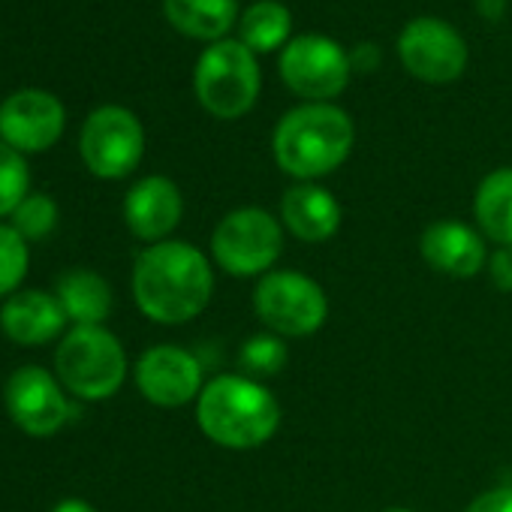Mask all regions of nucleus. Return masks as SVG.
<instances>
[{"instance_id": "1", "label": "nucleus", "mask_w": 512, "mask_h": 512, "mask_svg": "<svg viewBox=\"0 0 512 512\" xmlns=\"http://www.w3.org/2000/svg\"><path fill=\"white\" fill-rule=\"evenodd\" d=\"M214 293L208 256L187 241L148 244L133 269V299L160 326H181L199 317Z\"/></svg>"}, {"instance_id": "2", "label": "nucleus", "mask_w": 512, "mask_h": 512, "mask_svg": "<svg viewBox=\"0 0 512 512\" xmlns=\"http://www.w3.org/2000/svg\"><path fill=\"white\" fill-rule=\"evenodd\" d=\"M196 422L211 443L247 452L266 446L278 434L281 404L260 380L220 374L208 380L196 398Z\"/></svg>"}, {"instance_id": "3", "label": "nucleus", "mask_w": 512, "mask_h": 512, "mask_svg": "<svg viewBox=\"0 0 512 512\" xmlns=\"http://www.w3.org/2000/svg\"><path fill=\"white\" fill-rule=\"evenodd\" d=\"M353 142L356 127L341 106L302 103L278 121L272 151L287 175L296 181H317L344 166Z\"/></svg>"}, {"instance_id": "4", "label": "nucleus", "mask_w": 512, "mask_h": 512, "mask_svg": "<svg viewBox=\"0 0 512 512\" xmlns=\"http://www.w3.org/2000/svg\"><path fill=\"white\" fill-rule=\"evenodd\" d=\"M260 85L263 73L256 55L238 40L211 43L193 70V91L199 106L220 121L247 115L260 100Z\"/></svg>"}, {"instance_id": "5", "label": "nucleus", "mask_w": 512, "mask_h": 512, "mask_svg": "<svg viewBox=\"0 0 512 512\" xmlns=\"http://www.w3.org/2000/svg\"><path fill=\"white\" fill-rule=\"evenodd\" d=\"M55 371L67 392L85 401L112 398L127 377V353L103 326H76L55 350Z\"/></svg>"}, {"instance_id": "6", "label": "nucleus", "mask_w": 512, "mask_h": 512, "mask_svg": "<svg viewBox=\"0 0 512 512\" xmlns=\"http://www.w3.org/2000/svg\"><path fill=\"white\" fill-rule=\"evenodd\" d=\"M284 253V223L266 208H235L211 232L214 263L232 278H263Z\"/></svg>"}, {"instance_id": "7", "label": "nucleus", "mask_w": 512, "mask_h": 512, "mask_svg": "<svg viewBox=\"0 0 512 512\" xmlns=\"http://www.w3.org/2000/svg\"><path fill=\"white\" fill-rule=\"evenodd\" d=\"M253 311L281 338H308L329 320V299L323 287L302 272H269L253 290Z\"/></svg>"}, {"instance_id": "8", "label": "nucleus", "mask_w": 512, "mask_h": 512, "mask_svg": "<svg viewBox=\"0 0 512 512\" xmlns=\"http://www.w3.org/2000/svg\"><path fill=\"white\" fill-rule=\"evenodd\" d=\"M281 79L305 103H329L350 85V52L326 34H299L281 49Z\"/></svg>"}, {"instance_id": "9", "label": "nucleus", "mask_w": 512, "mask_h": 512, "mask_svg": "<svg viewBox=\"0 0 512 512\" xmlns=\"http://www.w3.org/2000/svg\"><path fill=\"white\" fill-rule=\"evenodd\" d=\"M79 151L97 178H124L142 163L145 154L142 121L124 106H100L82 127Z\"/></svg>"}, {"instance_id": "10", "label": "nucleus", "mask_w": 512, "mask_h": 512, "mask_svg": "<svg viewBox=\"0 0 512 512\" xmlns=\"http://www.w3.org/2000/svg\"><path fill=\"white\" fill-rule=\"evenodd\" d=\"M398 58L413 79L428 85H449L467 70V43L449 22L419 16L401 31Z\"/></svg>"}, {"instance_id": "11", "label": "nucleus", "mask_w": 512, "mask_h": 512, "mask_svg": "<svg viewBox=\"0 0 512 512\" xmlns=\"http://www.w3.org/2000/svg\"><path fill=\"white\" fill-rule=\"evenodd\" d=\"M64 124V103L49 91L25 88L0 103V142H7L19 154L52 148L61 139Z\"/></svg>"}, {"instance_id": "12", "label": "nucleus", "mask_w": 512, "mask_h": 512, "mask_svg": "<svg viewBox=\"0 0 512 512\" xmlns=\"http://www.w3.org/2000/svg\"><path fill=\"white\" fill-rule=\"evenodd\" d=\"M136 386L157 407H184L205 389L199 359L172 344L151 347L136 362Z\"/></svg>"}, {"instance_id": "13", "label": "nucleus", "mask_w": 512, "mask_h": 512, "mask_svg": "<svg viewBox=\"0 0 512 512\" xmlns=\"http://www.w3.org/2000/svg\"><path fill=\"white\" fill-rule=\"evenodd\" d=\"M7 410L13 422L31 437H52L70 419V404L61 392V383L37 365L19 368L10 377Z\"/></svg>"}, {"instance_id": "14", "label": "nucleus", "mask_w": 512, "mask_h": 512, "mask_svg": "<svg viewBox=\"0 0 512 512\" xmlns=\"http://www.w3.org/2000/svg\"><path fill=\"white\" fill-rule=\"evenodd\" d=\"M422 260L446 278L467 281L488 266L485 238L461 220H434L419 238Z\"/></svg>"}, {"instance_id": "15", "label": "nucleus", "mask_w": 512, "mask_h": 512, "mask_svg": "<svg viewBox=\"0 0 512 512\" xmlns=\"http://www.w3.org/2000/svg\"><path fill=\"white\" fill-rule=\"evenodd\" d=\"M184 199L172 178L148 175L136 181L124 199V220L130 232L148 244L166 241V235L181 223Z\"/></svg>"}, {"instance_id": "16", "label": "nucleus", "mask_w": 512, "mask_h": 512, "mask_svg": "<svg viewBox=\"0 0 512 512\" xmlns=\"http://www.w3.org/2000/svg\"><path fill=\"white\" fill-rule=\"evenodd\" d=\"M344 208L332 190L320 187L317 181L293 184L281 199V223L305 244H323L335 238L341 229Z\"/></svg>"}, {"instance_id": "17", "label": "nucleus", "mask_w": 512, "mask_h": 512, "mask_svg": "<svg viewBox=\"0 0 512 512\" xmlns=\"http://www.w3.org/2000/svg\"><path fill=\"white\" fill-rule=\"evenodd\" d=\"M67 314L52 293L25 290L7 299L4 311H0V326H4L7 338L22 347H37L46 341H55L64 332Z\"/></svg>"}, {"instance_id": "18", "label": "nucleus", "mask_w": 512, "mask_h": 512, "mask_svg": "<svg viewBox=\"0 0 512 512\" xmlns=\"http://www.w3.org/2000/svg\"><path fill=\"white\" fill-rule=\"evenodd\" d=\"M163 13L175 31L208 43H220L241 16L238 0H163Z\"/></svg>"}, {"instance_id": "19", "label": "nucleus", "mask_w": 512, "mask_h": 512, "mask_svg": "<svg viewBox=\"0 0 512 512\" xmlns=\"http://www.w3.org/2000/svg\"><path fill=\"white\" fill-rule=\"evenodd\" d=\"M473 217L479 232L497 247L512 244V166L488 172L473 196Z\"/></svg>"}, {"instance_id": "20", "label": "nucleus", "mask_w": 512, "mask_h": 512, "mask_svg": "<svg viewBox=\"0 0 512 512\" xmlns=\"http://www.w3.org/2000/svg\"><path fill=\"white\" fill-rule=\"evenodd\" d=\"M58 302L76 326H103L112 314V290L91 269H73L58 281Z\"/></svg>"}, {"instance_id": "21", "label": "nucleus", "mask_w": 512, "mask_h": 512, "mask_svg": "<svg viewBox=\"0 0 512 512\" xmlns=\"http://www.w3.org/2000/svg\"><path fill=\"white\" fill-rule=\"evenodd\" d=\"M293 13L281 0H256L238 16V43L253 55L284 49L293 37Z\"/></svg>"}, {"instance_id": "22", "label": "nucleus", "mask_w": 512, "mask_h": 512, "mask_svg": "<svg viewBox=\"0 0 512 512\" xmlns=\"http://www.w3.org/2000/svg\"><path fill=\"white\" fill-rule=\"evenodd\" d=\"M290 359V347L287 338L275 335V332H260L241 344L238 350V365L241 374L250 380H263V377H275L287 368Z\"/></svg>"}, {"instance_id": "23", "label": "nucleus", "mask_w": 512, "mask_h": 512, "mask_svg": "<svg viewBox=\"0 0 512 512\" xmlns=\"http://www.w3.org/2000/svg\"><path fill=\"white\" fill-rule=\"evenodd\" d=\"M28 184H31V175H28L25 157L7 142H0V217L13 214L25 202Z\"/></svg>"}, {"instance_id": "24", "label": "nucleus", "mask_w": 512, "mask_h": 512, "mask_svg": "<svg viewBox=\"0 0 512 512\" xmlns=\"http://www.w3.org/2000/svg\"><path fill=\"white\" fill-rule=\"evenodd\" d=\"M28 241L16 232V226L0 223V296H10L28 275Z\"/></svg>"}, {"instance_id": "25", "label": "nucleus", "mask_w": 512, "mask_h": 512, "mask_svg": "<svg viewBox=\"0 0 512 512\" xmlns=\"http://www.w3.org/2000/svg\"><path fill=\"white\" fill-rule=\"evenodd\" d=\"M58 223V202L46 193H28L25 202L13 211L16 232L28 238H46Z\"/></svg>"}, {"instance_id": "26", "label": "nucleus", "mask_w": 512, "mask_h": 512, "mask_svg": "<svg viewBox=\"0 0 512 512\" xmlns=\"http://www.w3.org/2000/svg\"><path fill=\"white\" fill-rule=\"evenodd\" d=\"M488 278L500 293H512V244L488 253Z\"/></svg>"}, {"instance_id": "27", "label": "nucleus", "mask_w": 512, "mask_h": 512, "mask_svg": "<svg viewBox=\"0 0 512 512\" xmlns=\"http://www.w3.org/2000/svg\"><path fill=\"white\" fill-rule=\"evenodd\" d=\"M464 512H512V485H500L479 494Z\"/></svg>"}, {"instance_id": "28", "label": "nucleus", "mask_w": 512, "mask_h": 512, "mask_svg": "<svg viewBox=\"0 0 512 512\" xmlns=\"http://www.w3.org/2000/svg\"><path fill=\"white\" fill-rule=\"evenodd\" d=\"M350 64H353V70H374L380 64V49L365 43V46L350 52Z\"/></svg>"}, {"instance_id": "29", "label": "nucleus", "mask_w": 512, "mask_h": 512, "mask_svg": "<svg viewBox=\"0 0 512 512\" xmlns=\"http://www.w3.org/2000/svg\"><path fill=\"white\" fill-rule=\"evenodd\" d=\"M473 7L485 22H500L506 13V0H473Z\"/></svg>"}, {"instance_id": "30", "label": "nucleus", "mask_w": 512, "mask_h": 512, "mask_svg": "<svg viewBox=\"0 0 512 512\" xmlns=\"http://www.w3.org/2000/svg\"><path fill=\"white\" fill-rule=\"evenodd\" d=\"M55 512H97L88 500H79V497H70V500H61L55 506Z\"/></svg>"}, {"instance_id": "31", "label": "nucleus", "mask_w": 512, "mask_h": 512, "mask_svg": "<svg viewBox=\"0 0 512 512\" xmlns=\"http://www.w3.org/2000/svg\"><path fill=\"white\" fill-rule=\"evenodd\" d=\"M383 512H413V509H404V506H392V509H383Z\"/></svg>"}]
</instances>
